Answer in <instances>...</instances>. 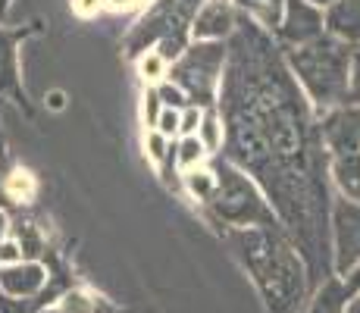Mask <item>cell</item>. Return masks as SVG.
I'll use <instances>...</instances> for the list:
<instances>
[{
  "label": "cell",
  "instance_id": "277c9868",
  "mask_svg": "<svg viewBox=\"0 0 360 313\" xmlns=\"http://www.w3.org/2000/svg\"><path fill=\"white\" fill-rule=\"evenodd\" d=\"M207 207H210V213L217 217V222H223L226 229L279 226L276 213L269 210V204L257 188V182H254L251 176H245L238 166H232L226 157L213 166V194H210V200H207Z\"/></svg>",
  "mask_w": 360,
  "mask_h": 313
},
{
  "label": "cell",
  "instance_id": "9a60e30c",
  "mask_svg": "<svg viewBox=\"0 0 360 313\" xmlns=\"http://www.w3.org/2000/svg\"><path fill=\"white\" fill-rule=\"evenodd\" d=\"M348 301H351V295H348V288H345V282L338 279V276H332V279H326L316 291H310L304 313H345Z\"/></svg>",
  "mask_w": 360,
  "mask_h": 313
},
{
  "label": "cell",
  "instance_id": "603a6c76",
  "mask_svg": "<svg viewBox=\"0 0 360 313\" xmlns=\"http://www.w3.org/2000/svg\"><path fill=\"white\" fill-rule=\"evenodd\" d=\"M157 97H160V103L166 110H179V113H182L185 107H191L188 103V97H185L182 91H179L176 85H172V82H163L160 88H157Z\"/></svg>",
  "mask_w": 360,
  "mask_h": 313
},
{
  "label": "cell",
  "instance_id": "5b68a950",
  "mask_svg": "<svg viewBox=\"0 0 360 313\" xmlns=\"http://www.w3.org/2000/svg\"><path fill=\"white\" fill-rule=\"evenodd\" d=\"M204 0H157L148 13L141 16V23L129 34V53L138 57L148 47H157V53L166 63H176L179 53L188 47L191 38V23H195L198 10Z\"/></svg>",
  "mask_w": 360,
  "mask_h": 313
},
{
  "label": "cell",
  "instance_id": "83f0119b",
  "mask_svg": "<svg viewBox=\"0 0 360 313\" xmlns=\"http://www.w3.org/2000/svg\"><path fill=\"white\" fill-rule=\"evenodd\" d=\"M163 66H166V60H163L157 51H148V60L141 63V69H144V75H148V79H154V75H160V69H163Z\"/></svg>",
  "mask_w": 360,
  "mask_h": 313
},
{
  "label": "cell",
  "instance_id": "e575fe53",
  "mask_svg": "<svg viewBox=\"0 0 360 313\" xmlns=\"http://www.w3.org/2000/svg\"><path fill=\"white\" fill-rule=\"evenodd\" d=\"M41 313H60V307H44Z\"/></svg>",
  "mask_w": 360,
  "mask_h": 313
},
{
  "label": "cell",
  "instance_id": "3957f363",
  "mask_svg": "<svg viewBox=\"0 0 360 313\" xmlns=\"http://www.w3.org/2000/svg\"><path fill=\"white\" fill-rule=\"evenodd\" d=\"M285 63L292 69L295 82L307 101L314 103L316 113H329V110L342 107L348 97V79H351V63H354L357 47L345 44V41L323 34V38L310 41L301 47H282Z\"/></svg>",
  "mask_w": 360,
  "mask_h": 313
},
{
  "label": "cell",
  "instance_id": "8fae6325",
  "mask_svg": "<svg viewBox=\"0 0 360 313\" xmlns=\"http://www.w3.org/2000/svg\"><path fill=\"white\" fill-rule=\"evenodd\" d=\"M238 23L232 0H204L191 23V38L195 41H229Z\"/></svg>",
  "mask_w": 360,
  "mask_h": 313
},
{
  "label": "cell",
  "instance_id": "f546056e",
  "mask_svg": "<svg viewBox=\"0 0 360 313\" xmlns=\"http://www.w3.org/2000/svg\"><path fill=\"white\" fill-rule=\"evenodd\" d=\"M342 282H345V288H348V295H357V291H360V267L351 276H345Z\"/></svg>",
  "mask_w": 360,
  "mask_h": 313
},
{
  "label": "cell",
  "instance_id": "e0dca14e",
  "mask_svg": "<svg viewBox=\"0 0 360 313\" xmlns=\"http://www.w3.org/2000/svg\"><path fill=\"white\" fill-rule=\"evenodd\" d=\"M63 298V288H60L57 282H47V288L41 291L38 298H6L0 295V313H41L44 307H53V301H60Z\"/></svg>",
  "mask_w": 360,
  "mask_h": 313
},
{
  "label": "cell",
  "instance_id": "d4e9b609",
  "mask_svg": "<svg viewBox=\"0 0 360 313\" xmlns=\"http://www.w3.org/2000/svg\"><path fill=\"white\" fill-rule=\"evenodd\" d=\"M345 103L351 107H360V51L354 53V63H351V79H348V97Z\"/></svg>",
  "mask_w": 360,
  "mask_h": 313
},
{
  "label": "cell",
  "instance_id": "5bb4252c",
  "mask_svg": "<svg viewBox=\"0 0 360 313\" xmlns=\"http://www.w3.org/2000/svg\"><path fill=\"white\" fill-rule=\"evenodd\" d=\"M329 179L338 194L360 204V154H338L329 157Z\"/></svg>",
  "mask_w": 360,
  "mask_h": 313
},
{
  "label": "cell",
  "instance_id": "d6986e66",
  "mask_svg": "<svg viewBox=\"0 0 360 313\" xmlns=\"http://www.w3.org/2000/svg\"><path fill=\"white\" fill-rule=\"evenodd\" d=\"M16 245L22 250V260H38V257L44 254V241H41L38 229H34L32 222L16 226Z\"/></svg>",
  "mask_w": 360,
  "mask_h": 313
},
{
  "label": "cell",
  "instance_id": "836d02e7",
  "mask_svg": "<svg viewBox=\"0 0 360 313\" xmlns=\"http://www.w3.org/2000/svg\"><path fill=\"white\" fill-rule=\"evenodd\" d=\"M6 10H10V0H0V19L6 16Z\"/></svg>",
  "mask_w": 360,
  "mask_h": 313
},
{
  "label": "cell",
  "instance_id": "7a4b0ae2",
  "mask_svg": "<svg viewBox=\"0 0 360 313\" xmlns=\"http://www.w3.org/2000/svg\"><path fill=\"white\" fill-rule=\"evenodd\" d=\"M232 254L257 285L266 313H297L310 298L307 269L279 226L226 229Z\"/></svg>",
  "mask_w": 360,
  "mask_h": 313
},
{
  "label": "cell",
  "instance_id": "cb8c5ba5",
  "mask_svg": "<svg viewBox=\"0 0 360 313\" xmlns=\"http://www.w3.org/2000/svg\"><path fill=\"white\" fill-rule=\"evenodd\" d=\"M200 113H204V110H198V107H185L182 113H179V135H182V138H188V135H198Z\"/></svg>",
  "mask_w": 360,
  "mask_h": 313
},
{
  "label": "cell",
  "instance_id": "30bf717a",
  "mask_svg": "<svg viewBox=\"0 0 360 313\" xmlns=\"http://www.w3.org/2000/svg\"><path fill=\"white\" fill-rule=\"evenodd\" d=\"M51 282V269L41 260H19L0 267V295L6 298H38Z\"/></svg>",
  "mask_w": 360,
  "mask_h": 313
},
{
  "label": "cell",
  "instance_id": "4dcf8cb0",
  "mask_svg": "<svg viewBox=\"0 0 360 313\" xmlns=\"http://www.w3.org/2000/svg\"><path fill=\"white\" fill-rule=\"evenodd\" d=\"M94 313H116L110 304H103V301H94Z\"/></svg>",
  "mask_w": 360,
  "mask_h": 313
},
{
  "label": "cell",
  "instance_id": "f1b7e54d",
  "mask_svg": "<svg viewBox=\"0 0 360 313\" xmlns=\"http://www.w3.org/2000/svg\"><path fill=\"white\" fill-rule=\"evenodd\" d=\"M160 113H163L160 97H157V91H150L148 94V122H150V129H157V120H160Z\"/></svg>",
  "mask_w": 360,
  "mask_h": 313
},
{
  "label": "cell",
  "instance_id": "9c48e42d",
  "mask_svg": "<svg viewBox=\"0 0 360 313\" xmlns=\"http://www.w3.org/2000/svg\"><path fill=\"white\" fill-rule=\"evenodd\" d=\"M320 135L326 154H360V107L342 103V107L320 113Z\"/></svg>",
  "mask_w": 360,
  "mask_h": 313
},
{
  "label": "cell",
  "instance_id": "8992f818",
  "mask_svg": "<svg viewBox=\"0 0 360 313\" xmlns=\"http://www.w3.org/2000/svg\"><path fill=\"white\" fill-rule=\"evenodd\" d=\"M229 57L226 41H191L179 60L169 66V82L188 97L191 107L210 110L217 107L219 85H223V69Z\"/></svg>",
  "mask_w": 360,
  "mask_h": 313
},
{
  "label": "cell",
  "instance_id": "4316f807",
  "mask_svg": "<svg viewBox=\"0 0 360 313\" xmlns=\"http://www.w3.org/2000/svg\"><path fill=\"white\" fill-rule=\"evenodd\" d=\"M22 260V250L16 241H0V267H10V263Z\"/></svg>",
  "mask_w": 360,
  "mask_h": 313
},
{
  "label": "cell",
  "instance_id": "44dd1931",
  "mask_svg": "<svg viewBox=\"0 0 360 313\" xmlns=\"http://www.w3.org/2000/svg\"><path fill=\"white\" fill-rule=\"evenodd\" d=\"M60 313H94V301L79 288H69L60 298Z\"/></svg>",
  "mask_w": 360,
  "mask_h": 313
},
{
  "label": "cell",
  "instance_id": "4fadbf2b",
  "mask_svg": "<svg viewBox=\"0 0 360 313\" xmlns=\"http://www.w3.org/2000/svg\"><path fill=\"white\" fill-rule=\"evenodd\" d=\"M323 25L332 38L351 47L360 44V0H332L323 10Z\"/></svg>",
  "mask_w": 360,
  "mask_h": 313
},
{
  "label": "cell",
  "instance_id": "484cf974",
  "mask_svg": "<svg viewBox=\"0 0 360 313\" xmlns=\"http://www.w3.org/2000/svg\"><path fill=\"white\" fill-rule=\"evenodd\" d=\"M154 132H160L163 138L179 135V110H166L163 107V113H160V120H157V129Z\"/></svg>",
  "mask_w": 360,
  "mask_h": 313
},
{
  "label": "cell",
  "instance_id": "d6a6232c",
  "mask_svg": "<svg viewBox=\"0 0 360 313\" xmlns=\"http://www.w3.org/2000/svg\"><path fill=\"white\" fill-rule=\"evenodd\" d=\"M4 235H6V217L0 213V241H4Z\"/></svg>",
  "mask_w": 360,
  "mask_h": 313
},
{
  "label": "cell",
  "instance_id": "ffe728a7",
  "mask_svg": "<svg viewBox=\"0 0 360 313\" xmlns=\"http://www.w3.org/2000/svg\"><path fill=\"white\" fill-rule=\"evenodd\" d=\"M204 144L198 141V135H188V138H182V141L176 144V163L179 166H185V170H191V166H198L200 160H204Z\"/></svg>",
  "mask_w": 360,
  "mask_h": 313
},
{
  "label": "cell",
  "instance_id": "ac0fdd59",
  "mask_svg": "<svg viewBox=\"0 0 360 313\" xmlns=\"http://www.w3.org/2000/svg\"><path fill=\"white\" fill-rule=\"evenodd\" d=\"M198 141L204 144V151H219L223 148V120H219V110L210 107L200 113L198 125Z\"/></svg>",
  "mask_w": 360,
  "mask_h": 313
},
{
  "label": "cell",
  "instance_id": "52a82bcc",
  "mask_svg": "<svg viewBox=\"0 0 360 313\" xmlns=\"http://www.w3.org/2000/svg\"><path fill=\"white\" fill-rule=\"evenodd\" d=\"M329 241H332V273L342 279L360 267V204L335 194L329 210Z\"/></svg>",
  "mask_w": 360,
  "mask_h": 313
},
{
  "label": "cell",
  "instance_id": "7402d4cb",
  "mask_svg": "<svg viewBox=\"0 0 360 313\" xmlns=\"http://www.w3.org/2000/svg\"><path fill=\"white\" fill-rule=\"evenodd\" d=\"M185 182H188L191 188V194H198L200 200H210V194H213V170L210 172H198V170H191L188 176H185Z\"/></svg>",
  "mask_w": 360,
  "mask_h": 313
},
{
  "label": "cell",
  "instance_id": "1f68e13d",
  "mask_svg": "<svg viewBox=\"0 0 360 313\" xmlns=\"http://www.w3.org/2000/svg\"><path fill=\"white\" fill-rule=\"evenodd\" d=\"M307 4H314V6H320V10H326V6L332 4V0H307Z\"/></svg>",
  "mask_w": 360,
  "mask_h": 313
},
{
  "label": "cell",
  "instance_id": "6da1fadb",
  "mask_svg": "<svg viewBox=\"0 0 360 313\" xmlns=\"http://www.w3.org/2000/svg\"><path fill=\"white\" fill-rule=\"evenodd\" d=\"M217 110L223 157L251 176L307 269L316 291L332 279V179L320 135V113L295 82L285 53L266 29L241 16L235 23Z\"/></svg>",
  "mask_w": 360,
  "mask_h": 313
},
{
  "label": "cell",
  "instance_id": "ba28073f",
  "mask_svg": "<svg viewBox=\"0 0 360 313\" xmlns=\"http://www.w3.org/2000/svg\"><path fill=\"white\" fill-rule=\"evenodd\" d=\"M326 25H323V10L307 0H285V10H282L279 25L273 29V38L279 47H301L310 41L323 38Z\"/></svg>",
  "mask_w": 360,
  "mask_h": 313
},
{
  "label": "cell",
  "instance_id": "7c38bea8",
  "mask_svg": "<svg viewBox=\"0 0 360 313\" xmlns=\"http://www.w3.org/2000/svg\"><path fill=\"white\" fill-rule=\"evenodd\" d=\"M29 34V29H4L0 25V97L22 103L25 107V91H22V75H19V41Z\"/></svg>",
  "mask_w": 360,
  "mask_h": 313
},
{
  "label": "cell",
  "instance_id": "2e32d148",
  "mask_svg": "<svg viewBox=\"0 0 360 313\" xmlns=\"http://www.w3.org/2000/svg\"><path fill=\"white\" fill-rule=\"evenodd\" d=\"M232 6H238L241 16L254 19L260 29L273 32L282 19V10H285V0H232Z\"/></svg>",
  "mask_w": 360,
  "mask_h": 313
}]
</instances>
